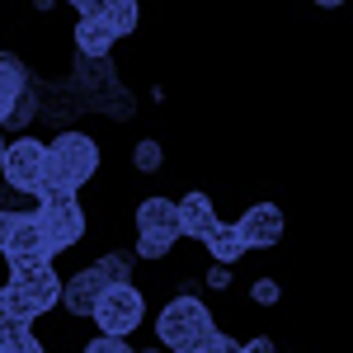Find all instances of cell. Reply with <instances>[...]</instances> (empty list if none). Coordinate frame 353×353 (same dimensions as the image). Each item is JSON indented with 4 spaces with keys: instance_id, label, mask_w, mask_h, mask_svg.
I'll use <instances>...</instances> for the list:
<instances>
[{
    "instance_id": "obj_8",
    "label": "cell",
    "mask_w": 353,
    "mask_h": 353,
    "mask_svg": "<svg viewBox=\"0 0 353 353\" xmlns=\"http://www.w3.org/2000/svg\"><path fill=\"white\" fill-rule=\"evenodd\" d=\"M43 161H48V141L19 132L14 141H5V156H0V174L14 193H38L43 184Z\"/></svg>"
},
{
    "instance_id": "obj_15",
    "label": "cell",
    "mask_w": 353,
    "mask_h": 353,
    "mask_svg": "<svg viewBox=\"0 0 353 353\" xmlns=\"http://www.w3.org/2000/svg\"><path fill=\"white\" fill-rule=\"evenodd\" d=\"M24 85H28V66L19 61V57L0 52V128H5V118L14 113L19 94H24Z\"/></svg>"
},
{
    "instance_id": "obj_6",
    "label": "cell",
    "mask_w": 353,
    "mask_h": 353,
    "mask_svg": "<svg viewBox=\"0 0 353 353\" xmlns=\"http://www.w3.org/2000/svg\"><path fill=\"white\" fill-rule=\"evenodd\" d=\"M217 321H212V311L203 306L198 297H174L165 301V311L156 316V334H161V349H174L184 353L203 334V330H212Z\"/></svg>"
},
{
    "instance_id": "obj_22",
    "label": "cell",
    "mask_w": 353,
    "mask_h": 353,
    "mask_svg": "<svg viewBox=\"0 0 353 353\" xmlns=\"http://www.w3.org/2000/svg\"><path fill=\"white\" fill-rule=\"evenodd\" d=\"M10 217H14V212H10V208H0V245H5V231H10Z\"/></svg>"
},
{
    "instance_id": "obj_23",
    "label": "cell",
    "mask_w": 353,
    "mask_h": 353,
    "mask_svg": "<svg viewBox=\"0 0 353 353\" xmlns=\"http://www.w3.org/2000/svg\"><path fill=\"white\" fill-rule=\"evenodd\" d=\"M311 5H325V10H334V5H344V0H311Z\"/></svg>"
},
{
    "instance_id": "obj_11",
    "label": "cell",
    "mask_w": 353,
    "mask_h": 353,
    "mask_svg": "<svg viewBox=\"0 0 353 353\" xmlns=\"http://www.w3.org/2000/svg\"><path fill=\"white\" fill-rule=\"evenodd\" d=\"M236 231H241L245 250H273V245L283 241V231H288V217H283L278 203H254V208H245Z\"/></svg>"
},
{
    "instance_id": "obj_20",
    "label": "cell",
    "mask_w": 353,
    "mask_h": 353,
    "mask_svg": "<svg viewBox=\"0 0 353 353\" xmlns=\"http://www.w3.org/2000/svg\"><path fill=\"white\" fill-rule=\"evenodd\" d=\"M254 301H259V306H273V301H278V283H273V278H259V283H254Z\"/></svg>"
},
{
    "instance_id": "obj_1",
    "label": "cell",
    "mask_w": 353,
    "mask_h": 353,
    "mask_svg": "<svg viewBox=\"0 0 353 353\" xmlns=\"http://www.w3.org/2000/svg\"><path fill=\"white\" fill-rule=\"evenodd\" d=\"M99 174V141L85 132H57L48 141V161H43V184H38V203L43 198H76V193Z\"/></svg>"
},
{
    "instance_id": "obj_19",
    "label": "cell",
    "mask_w": 353,
    "mask_h": 353,
    "mask_svg": "<svg viewBox=\"0 0 353 353\" xmlns=\"http://www.w3.org/2000/svg\"><path fill=\"white\" fill-rule=\"evenodd\" d=\"M85 353H132V349H128V339H113V334H94V339L85 344Z\"/></svg>"
},
{
    "instance_id": "obj_17",
    "label": "cell",
    "mask_w": 353,
    "mask_h": 353,
    "mask_svg": "<svg viewBox=\"0 0 353 353\" xmlns=\"http://www.w3.org/2000/svg\"><path fill=\"white\" fill-rule=\"evenodd\" d=\"M184 353H236V339H231L226 330L212 325V330H203V334H198V339H193Z\"/></svg>"
},
{
    "instance_id": "obj_10",
    "label": "cell",
    "mask_w": 353,
    "mask_h": 353,
    "mask_svg": "<svg viewBox=\"0 0 353 353\" xmlns=\"http://www.w3.org/2000/svg\"><path fill=\"white\" fill-rule=\"evenodd\" d=\"M38 221H43L52 250H71V245L85 241V208L76 198H43L38 203Z\"/></svg>"
},
{
    "instance_id": "obj_18",
    "label": "cell",
    "mask_w": 353,
    "mask_h": 353,
    "mask_svg": "<svg viewBox=\"0 0 353 353\" xmlns=\"http://www.w3.org/2000/svg\"><path fill=\"white\" fill-rule=\"evenodd\" d=\"M132 165L141 170V174H156V170H161V141H137Z\"/></svg>"
},
{
    "instance_id": "obj_16",
    "label": "cell",
    "mask_w": 353,
    "mask_h": 353,
    "mask_svg": "<svg viewBox=\"0 0 353 353\" xmlns=\"http://www.w3.org/2000/svg\"><path fill=\"white\" fill-rule=\"evenodd\" d=\"M99 19L113 28V38H128V33H137V24H141V5H137V0H109Z\"/></svg>"
},
{
    "instance_id": "obj_26",
    "label": "cell",
    "mask_w": 353,
    "mask_h": 353,
    "mask_svg": "<svg viewBox=\"0 0 353 353\" xmlns=\"http://www.w3.org/2000/svg\"><path fill=\"white\" fill-rule=\"evenodd\" d=\"M0 311H5V292H0Z\"/></svg>"
},
{
    "instance_id": "obj_13",
    "label": "cell",
    "mask_w": 353,
    "mask_h": 353,
    "mask_svg": "<svg viewBox=\"0 0 353 353\" xmlns=\"http://www.w3.org/2000/svg\"><path fill=\"white\" fill-rule=\"evenodd\" d=\"M203 245H208V254H212V264H221V269H231V264H241L245 254V241L241 231H236V221H217L208 236H203Z\"/></svg>"
},
{
    "instance_id": "obj_4",
    "label": "cell",
    "mask_w": 353,
    "mask_h": 353,
    "mask_svg": "<svg viewBox=\"0 0 353 353\" xmlns=\"http://www.w3.org/2000/svg\"><path fill=\"white\" fill-rule=\"evenodd\" d=\"M71 109H104L113 113V118H128V90L118 85V76H113L109 57L104 61H90V57H81V66H76V81H71Z\"/></svg>"
},
{
    "instance_id": "obj_5",
    "label": "cell",
    "mask_w": 353,
    "mask_h": 353,
    "mask_svg": "<svg viewBox=\"0 0 353 353\" xmlns=\"http://www.w3.org/2000/svg\"><path fill=\"white\" fill-rule=\"evenodd\" d=\"M174 241H179V208H174V198L137 203V254L141 259H165Z\"/></svg>"
},
{
    "instance_id": "obj_27",
    "label": "cell",
    "mask_w": 353,
    "mask_h": 353,
    "mask_svg": "<svg viewBox=\"0 0 353 353\" xmlns=\"http://www.w3.org/2000/svg\"><path fill=\"white\" fill-rule=\"evenodd\" d=\"M0 353H14V349H5V344H0Z\"/></svg>"
},
{
    "instance_id": "obj_14",
    "label": "cell",
    "mask_w": 353,
    "mask_h": 353,
    "mask_svg": "<svg viewBox=\"0 0 353 353\" xmlns=\"http://www.w3.org/2000/svg\"><path fill=\"white\" fill-rule=\"evenodd\" d=\"M71 38H76V52L90 57V61H104V57L113 52V28L104 24V19H76V28H71Z\"/></svg>"
},
{
    "instance_id": "obj_3",
    "label": "cell",
    "mask_w": 353,
    "mask_h": 353,
    "mask_svg": "<svg viewBox=\"0 0 353 353\" xmlns=\"http://www.w3.org/2000/svg\"><path fill=\"white\" fill-rule=\"evenodd\" d=\"M128 269H132L128 254H104V259L85 264L81 273H71V278L61 283V306H66L71 316H90L94 301L104 297V288H113V283H132Z\"/></svg>"
},
{
    "instance_id": "obj_25",
    "label": "cell",
    "mask_w": 353,
    "mask_h": 353,
    "mask_svg": "<svg viewBox=\"0 0 353 353\" xmlns=\"http://www.w3.org/2000/svg\"><path fill=\"white\" fill-rule=\"evenodd\" d=\"M146 353H170V349H146Z\"/></svg>"
},
{
    "instance_id": "obj_12",
    "label": "cell",
    "mask_w": 353,
    "mask_h": 353,
    "mask_svg": "<svg viewBox=\"0 0 353 353\" xmlns=\"http://www.w3.org/2000/svg\"><path fill=\"white\" fill-rule=\"evenodd\" d=\"M174 208H179V236H193V241H203V236L221 221L217 208H212V198H208V193H198V189L184 193Z\"/></svg>"
},
{
    "instance_id": "obj_2",
    "label": "cell",
    "mask_w": 353,
    "mask_h": 353,
    "mask_svg": "<svg viewBox=\"0 0 353 353\" xmlns=\"http://www.w3.org/2000/svg\"><path fill=\"white\" fill-rule=\"evenodd\" d=\"M0 292H5V311L33 325L38 316H48L57 301H61V278H57L52 259H43V264H19V269H10V283H5Z\"/></svg>"
},
{
    "instance_id": "obj_24",
    "label": "cell",
    "mask_w": 353,
    "mask_h": 353,
    "mask_svg": "<svg viewBox=\"0 0 353 353\" xmlns=\"http://www.w3.org/2000/svg\"><path fill=\"white\" fill-rule=\"evenodd\" d=\"M0 156H5V132H0Z\"/></svg>"
},
{
    "instance_id": "obj_7",
    "label": "cell",
    "mask_w": 353,
    "mask_h": 353,
    "mask_svg": "<svg viewBox=\"0 0 353 353\" xmlns=\"http://www.w3.org/2000/svg\"><path fill=\"white\" fill-rule=\"evenodd\" d=\"M141 316H146V297L137 292L132 283L104 288V297L94 301V311H90V321L99 325V334H113V339H128L141 325Z\"/></svg>"
},
{
    "instance_id": "obj_9",
    "label": "cell",
    "mask_w": 353,
    "mask_h": 353,
    "mask_svg": "<svg viewBox=\"0 0 353 353\" xmlns=\"http://www.w3.org/2000/svg\"><path fill=\"white\" fill-rule=\"evenodd\" d=\"M52 254L57 250H52V241H48L38 212H14V217H10V231H5V245H0V259H5L10 269H19V264H43V259H52Z\"/></svg>"
},
{
    "instance_id": "obj_21",
    "label": "cell",
    "mask_w": 353,
    "mask_h": 353,
    "mask_svg": "<svg viewBox=\"0 0 353 353\" xmlns=\"http://www.w3.org/2000/svg\"><path fill=\"white\" fill-rule=\"evenodd\" d=\"M236 353H278L269 339H250V344H236Z\"/></svg>"
}]
</instances>
